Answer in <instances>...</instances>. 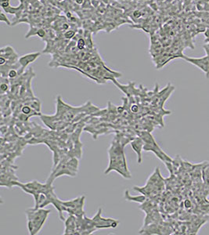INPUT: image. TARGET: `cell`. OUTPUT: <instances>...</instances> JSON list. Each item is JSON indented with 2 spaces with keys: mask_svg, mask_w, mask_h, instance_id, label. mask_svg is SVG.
Instances as JSON below:
<instances>
[{
  "mask_svg": "<svg viewBox=\"0 0 209 235\" xmlns=\"http://www.w3.org/2000/svg\"><path fill=\"white\" fill-rule=\"evenodd\" d=\"M108 154L110 162L104 174H108L111 171H116L125 179H131L132 176L128 169L124 153V146L121 143L118 135H117L111 142Z\"/></svg>",
  "mask_w": 209,
  "mask_h": 235,
  "instance_id": "6da1fadb",
  "label": "cell"
},
{
  "mask_svg": "<svg viewBox=\"0 0 209 235\" xmlns=\"http://www.w3.org/2000/svg\"><path fill=\"white\" fill-rule=\"evenodd\" d=\"M50 211V209H45L44 208H32L25 211L28 220V231L31 235H35L39 233Z\"/></svg>",
  "mask_w": 209,
  "mask_h": 235,
  "instance_id": "7a4b0ae2",
  "label": "cell"
},
{
  "mask_svg": "<svg viewBox=\"0 0 209 235\" xmlns=\"http://www.w3.org/2000/svg\"><path fill=\"white\" fill-rule=\"evenodd\" d=\"M140 137L142 138V140L144 141V146H143L144 151H153L157 155V158H159L161 160L164 162H172V159L164 151H162V149L158 147L151 133L143 132V133H142Z\"/></svg>",
  "mask_w": 209,
  "mask_h": 235,
  "instance_id": "3957f363",
  "label": "cell"
},
{
  "mask_svg": "<svg viewBox=\"0 0 209 235\" xmlns=\"http://www.w3.org/2000/svg\"><path fill=\"white\" fill-rule=\"evenodd\" d=\"M85 203V196L78 197L77 198L70 201H63L64 211L68 212L69 215H73L79 217L85 215L83 206Z\"/></svg>",
  "mask_w": 209,
  "mask_h": 235,
  "instance_id": "277c9868",
  "label": "cell"
},
{
  "mask_svg": "<svg viewBox=\"0 0 209 235\" xmlns=\"http://www.w3.org/2000/svg\"><path fill=\"white\" fill-rule=\"evenodd\" d=\"M102 209H99L96 216L92 218L94 225L96 229H104V228H115L118 227L119 222L118 220L114 219H105L103 218L101 216Z\"/></svg>",
  "mask_w": 209,
  "mask_h": 235,
  "instance_id": "5b68a950",
  "label": "cell"
},
{
  "mask_svg": "<svg viewBox=\"0 0 209 235\" xmlns=\"http://www.w3.org/2000/svg\"><path fill=\"white\" fill-rule=\"evenodd\" d=\"M182 57L188 62H190L193 65H195L198 68L203 70L206 75V78H209V57L207 55L202 57H188L186 56H183Z\"/></svg>",
  "mask_w": 209,
  "mask_h": 235,
  "instance_id": "8992f818",
  "label": "cell"
},
{
  "mask_svg": "<svg viewBox=\"0 0 209 235\" xmlns=\"http://www.w3.org/2000/svg\"><path fill=\"white\" fill-rule=\"evenodd\" d=\"M65 229L64 234H78L77 231V220L76 216L73 215H69V216L64 221Z\"/></svg>",
  "mask_w": 209,
  "mask_h": 235,
  "instance_id": "52a82bcc",
  "label": "cell"
},
{
  "mask_svg": "<svg viewBox=\"0 0 209 235\" xmlns=\"http://www.w3.org/2000/svg\"><path fill=\"white\" fill-rule=\"evenodd\" d=\"M131 147L132 148L133 151L136 153L137 156H138V162L139 164L141 163L142 162V150L143 149V146H144V141L142 140V139L141 137L140 138H134L133 140H132L131 143Z\"/></svg>",
  "mask_w": 209,
  "mask_h": 235,
  "instance_id": "ba28073f",
  "label": "cell"
},
{
  "mask_svg": "<svg viewBox=\"0 0 209 235\" xmlns=\"http://www.w3.org/2000/svg\"><path fill=\"white\" fill-rule=\"evenodd\" d=\"M40 54H41V53H39V52H35V53H31V54H25L24 56H21L19 58L18 62H19V64H20V66L22 68H26L28 65H29L31 63L34 62L37 58L39 57Z\"/></svg>",
  "mask_w": 209,
  "mask_h": 235,
  "instance_id": "9c48e42d",
  "label": "cell"
},
{
  "mask_svg": "<svg viewBox=\"0 0 209 235\" xmlns=\"http://www.w3.org/2000/svg\"><path fill=\"white\" fill-rule=\"evenodd\" d=\"M125 199L126 201H133V202H136V203L142 204L143 202L146 201L147 198L145 195H139V196H131L129 195V190H126L125 191V196H124Z\"/></svg>",
  "mask_w": 209,
  "mask_h": 235,
  "instance_id": "30bf717a",
  "label": "cell"
},
{
  "mask_svg": "<svg viewBox=\"0 0 209 235\" xmlns=\"http://www.w3.org/2000/svg\"><path fill=\"white\" fill-rule=\"evenodd\" d=\"M0 90H1V94H5L9 92L10 90V80L7 79L6 82H4L2 79H1V86H0Z\"/></svg>",
  "mask_w": 209,
  "mask_h": 235,
  "instance_id": "8fae6325",
  "label": "cell"
},
{
  "mask_svg": "<svg viewBox=\"0 0 209 235\" xmlns=\"http://www.w3.org/2000/svg\"><path fill=\"white\" fill-rule=\"evenodd\" d=\"M20 9V6L18 7H9L6 9H3V10H4L5 12L7 13H10V14H16V13H18V11H19Z\"/></svg>",
  "mask_w": 209,
  "mask_h": 235,
  "instance_id": "7c38bea8",
  "label": "cell"
},
{
  "mask_svg": "<svg viewBox=\"0 0 209 235\" xmlns=\"http://www.w3.org/2000/svg\"><path fill=\"white\" fill-rule=\"evenodd\" d=\"M86 40L82 38H80L78 41H77V47L78 49H80V50H82V49H85L86 47Z\"/></svg>",
  "mask_w": 209,
  "mask_h": 235,
  "instance_id": "4fadbf2b",
  "label": "cell"
},
{
  "mask_svg": "<svg viewBox=\"0 0 209 235\" xmlns=\"http://www.w3.org/2000/svg\"><path fill=\"white\" fill-rule=\"evenodd\" d=\"M75 35V32L74 30H67V32H65L64 35V36L65 39H72Z\"/></svg>",
  "mask_w": 209,
  "mask_h": 235,
  "instance_id": "5bb4252c",
  "label": "cell"
},
{
  "mask_svg": "<svg viewBox=\"0 0 209 235\" xmlns=\"http://www.w3.org/2000/svg\"><path fill=\"white\" fill-rule=\"evenodd\" d=\"M0 21L2 22H6L8 25L11 26L10 21L9 19L7 18V16L5 15V13H2V12H1V13H0Z\"/></svg>",
  "mask_w": 209,
  "mask_h": 235,
  "instance_id": "9a60e30c",
  "label": "cell"
},
{
  "mask_svg": "<svg viewBox=\"0 0 209 235\" xmlns=\"http://www.w3.org/2000/svg\"><path fill=\"white\" fill-rule=\"evenodd\" d=\"M204 179H205V181L207 182L209 185V167H208V169L204 171Z\"/></svg>",
  "mask_w": 209,
  "mask_h": 235,
  "instance_id": "2e32d148",
  "label": "cell"
},
{
  "mask_svg": "<svg viewBox=\"0 0 209 235\" xmlns=\"http://www.w3.org/2000/svg\"><path fill=\"white\" fill-rule=\"evenodd\" d=\"M37 35H38V36L40 37V38H42V37H44V35H45V31H44L43 29H39V30H38Z\"/></svg>",
  "mask_w": 209,
  "mask_h": 235,
  "instance_id": "e0dca14e",
  "label": "cell"
},
{
  "mask_svg": "<svg viewBox=\"0 0 209 235\" xmlns=\"http://www.w3.org/2000/svg\"><path fill=\"white\" fill-rule=\"evenodd\" d=\"M203 48L205 49V52H206V54H207L208 57H209V43H208V44H205L204 46H203Z\"/></svg>",
  "mask_w": 209,
  "mask_h": 235,
  "instance_id": "ac0fdd59",
  "label": "cell"
},
{
  "mask_svg": "<svg viewBox=\"0 0 209 235\" xmlns=\"http://www.w3.org/2000/svg\"><path fill=\"white\" fill-rule=\"evenodd\" d=\"M1 7L2 9H6L10 7V2H1Z\"/></svg>",
  "mask_w": 209,
  "mask_h": 235,
  "instance_id": "d6986e66",
  "label": "cell"
},
{
  "mask_svg": "<svg viewBox=\"0 0 209 235\" xmlns=\"http://www.w3.org/2000/svg\"><path fill=\"white\" fill-rule=\"evenodd\" d=\"M133 15L135 16V17H136V18H138V17H140V15H141V13H140V11H135V12H134L133 13Z\"/></svg>",
  "mask_w": 209,
  "mask_h": 235,
  "instance_id": "ffe728a7",
  "label": "cell"
},
{
  "mask_svg": "<svg viewBox=\"0 0 209 235\" xmlns=\"http://www.w3.org/2000/svg\"><path fill=\"white\" fill-rule=\"evenodd\" d=\"M190 205H191V203H190V201H189V200H186V201H185V206L186 208H190Z\"/></svg>",
  "mask_w": 209,
  "mask_h": 235,
  "instance_id": "44dd1931",
  "label": "cell"
},
{
  "mask_svg": "<svg viewBox=\"0 0 209 235\" xmlns=\"http://www.w3.org/2000/svg\"><path fill=\"white\" fill-rule=\"evenodd\" d=\"M75 2L77 4L82 5L83 3V2H84V0H75Z\"/></svg>",
  "mask_w": 209,
  "mask_h": 235,
  "instance_id": "7402d4cb",
  "label": "cell"
},
{
  "mask_svg": "<svg viewBox=\"0 0 209 235\" xmlns=\"http://www.w3.org/2000/svg\"><path fill=\"white\" fill-rule=\"evenodd\" d=\"M1 2H10V0H1Z\"/></svg>",
  "mask_w": 209,
  "mask_h": 235,
  "instance_id": "603a6c76",
  "label": "cell"
},
{
  "mask_svg": "<svg viewBox=\"0 0 209 235\" xmlns=\"http://www.w3.org/2000/svg\"><path fill=\"white\" fill-rule=\"evenodd\" d=\"M103 2H105V3H108V0H102Z\"/></svg>",
  "mask_w": 209,
  "mask_h": 235,
  "instance_id": "cb8c5ba5",
  "label": "cell"
},
{
  "mask_svg": "<svg viewBox=\"0 0 209 235\" xmlns=\"http://www.w3.org/2000/svg\"><path fill=\"white\" fill-rule=\"evenodd\" d=\"M118 1H123V0H118Z\"/></svg>",
  "mask_w": 209,
  "mask_h": 235,
  "instance_id": "d4e9b609",
  "label": "cell"
}]
</instances>
